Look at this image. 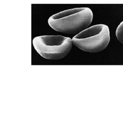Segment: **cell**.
<instances>
[{"instance_id": "obj_1", "label": "cell", "mask_w": 123, "mask_h": 123, "mask_svg": "<svg viewBox=\"0 0 123 123\" xmlns=\"http://www.w3.org/2000/svg\"><path fill=\"white\" fill-rule=\"evenodd\" d=\"M93 15L90 8L84 7L68 9L53 15L48 23L55 31L66 34L80 33L92 22Z\"/></svg>"}, {"instance_id": "obj_2", "label": "cell", "mask_w": 123, "mask_h": 123, "mask_svg": "<svg viewBox=\"0 0 123 123\" xmlns=\"http://www.w3.org/2000/svg\"><path fill=\"white\" fill-rule=\"evenodd\" d=\"M72 40L75 47L84 51H102L108 46L110 41L109 29L105 24L94 25L81 31Z\"/></svg>"}, {"instance_id": "obj_3", "label": "cell", "mask_w": 123, "mask_h": 123, "mask_svg": "<svg viewBox=\"0 0 123 123\" xmlns=\"http://www.w3.org/2000/svg\"><path fill=\"white\" fill-rule=\"evenodd\" d=\"M36 51L42 57L50 60L63 59L72 47V39L61 35H43L35 37L32 41Z\"/></svg>"}, {"instance_id": "obj_4", "label": "cell", "mask_w": 123, "mask_h": 123, "mask_svg": "<svg viewBox=\"0 0 123 123\" xmlns=\"http://www.w3.org/2000/svg\"><path fill=\"white\" fill-rule=\"evenodd\" d=\"M117 38L121 43H123V22H122L117 27L116 31Z\"/></svg>"}]
</instances>
